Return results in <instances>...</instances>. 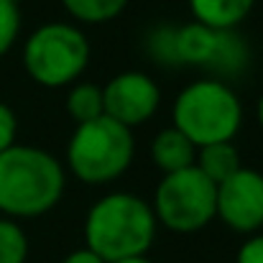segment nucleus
<instances>
[{
	"label": "nucleus",
	"instance_id": "6ab92c4d",
	"mask_svg": "<svg viewBox=\"0 0 263 263\" xmlns=\"http://www.w3.org/2000/svg\"><path fill=\"white\" fill-rule=\"evenodd\" d=\"M62 263H105V261L100 256H95L92 251H87V248H80V251H72Z\"/></svg>",
	"mask_w": 263,
	"mask_h": 263
},
{
	"label": "nucleus",
	"instance_id": "2eb2a0df",
	"mask_svg": "<svg viewBox=\"0 0 263 263\" xmlns=\"http://www.w3.org/2000/svg\"><path fill=\"white\" fill-rule=\"evenodd\" d=\"M26 258L28 238L23 228L10 217H0V263H26Z\"/></svg>",
	"mask_w": 263,
	"mask_h": 263
},
{
	"label": "nucleus",
	"instance_id": "f3484780",
	"mask_svg": "<svg viewBox=\"0 0 263 263\" xmlns=\"http://www.w3.org/2000/svg\"><path fill=\"white\" fill-rule=\"evenodd\" d=\"M15 133H18V118L13 107L0 100V154L15 143Z\"/></svg>",
	"mask_w": 263,
	"mask_h": 263
},
{
	"label": "nucleus",
	"instance_id": "9b49d317",
	"mask_svg": "<svg viewBox=\"0 0 263 263\" xmlns=\"http://www.w3.org/2000/svg\"><path fill=\"white\" fill-rule=\"evenodd\" d=\"M256 0H189L197 23L217 31H235L253 10Z\"/></svg>",
	"mask_w": 263,
	"mask_h": 263
},
{
	"label": "nucleus",
	"instance_id": "ddd939ff",
	"mask_svg": "<svg viewBox=\"0 0 263 263\" xmlns=\"http://www.w3.org/2000/svg\"><path fill=\"white\" fill-rule=\"evenodd\" d=\"M67 112L77 125L95 120V118H102L105 115L102 87H97L92 82H74L67 92Z\"/></svg>",
	"mask_w": 263,
	"mask_h": 263
},
{
	"label": "nucleus",
	"instance_id": "7ed1b4c3",
	"mask_svg": "<svg viewBox=\"0 0 263 263\" xmlns=\"http://www.w3.org/2000/svg\"><path fill=\"white\" fill-rule=\"evenodd\" d=\"M172 118L176 130H181L199 148L233 141L243 125V105L228 82L204 77L189 82L176 95Z\"/></svg>",
	"mask_w": 263,
	"mask_h": 263
},
{
	"label": "nucleus",
	"instance_id": "f8f14e48",
	"mask_svg": "<svg viewBox=\"0 0 263 263\" xmlns=\"http://www.w3.org/2000/svg\"><path fill=\"white\" fill-rule=\"evenodd\" d=\"M194 166L207 176L212 184L225 181L228 176H233L240 169V154L233 146V141H222V143H210V146H199L197 148V161Z\"/></svg>",
	"mask_w": 263,
	"mask_h": 263
},
{
	"label": "nucleus",
	"instance_id": "1a4fd4ad",
	"mask_svg": "<svg viewBox=\"0 0 263 263\" xmlns=\"http://www.w3.org/2000/svg\"><path fill=\"white\" fill-rule=\"evenodd\" d=\"M105 115L125 128L143 125L161 105V89L146 72H120L102 87Z\"/></svg>",
	"mask_w": 263,
	"mask_h": 263
},
{
	"label": "nucleus",
	"instance_id": "4468645a",
	"mask_svg": "<svg viewBox=\"0 0 263 263\" xmlns=\"http://www.w3.org/2000/svg\"><path fill=\"white\" fill-rule=\"evenodd\" d=\"M62 5L74 21L97 26L118 18L125 10L128 0H62Z\"/></svg>",
	"mask_w": 263,
	"mask_h": 263
},
{
	"label": "nucleus",
	"instance_id": "6e6552de",
	"mask_svg": "<svg viewBox=\"0 0 263 263\" xmlns=\"http://www.w3.org/2000/svg\"><path fill=\"white\" fill-rule=\"evenodd\" d=\"M215 217L233 233L256 235L263 228V176L261 172L240 166L233 176L217 184Z\"/></svg>",
	"mask_w": 263,
	"mask_h": 263
},
{
	"label": "nucleus",
	"instance_id": "4be33fe9",
	"mask_svg": "<svg viewBox=\"0 0 263 263\" xmlns=\"http://www.w3.org/2000/svg\"><path fill=\"white\" fill-rule=\"evenodd\" d=\"M8 3H13V5H18V3H21V0H8Z\"/></svg>",
	"mask_w": 263,
	"mask_h": 263
},
{
	"label": "nucleus",
	"instance_id": "9d476101",
	"mask_svg": "<svg viewBox=\"0 0 263 263\" xmlns=\"http://www.w3.org/2000/svg\"><path fill=\"white\" fill-rule=\"evenodd\" d=\"M151 161L164 174H174V172L194 166V161H197V146L181 130H176L174 125L172 128H164L151 141Z\"/></svg>",
	"mask_w": 263,
	"mask_h": 263
},
{
	"label": "nucleus",
	"instance_id": "39448f33",
	"mask_svg": "<svg viewBox=\"0 0 263 263\" xmlns=\"http://www.w3.org/2000/svg\"><path fill=\"white\" fill-rule=\"evenodd\" d=\"M87 64L89 41L74 23H44L23 44V69L41 87H69Z\"/></svg>",
	"mask_w": 263,
	"mask_h": 263
},
{
	"label": "nucleus",
	"instance_id": "5701e85b",
	"mask_svg": "<svg viewBox=\"0 0 263 263\" xmlns=\"http://www.w3.org/2000/svg\"><path fill=\"white\" fill-rule=\"evenodd\" d=\"M261 176H263V172H261Z\"/></svg>",
	"mask_w": 263,
	"mask_h": 263
},
{
	"label": "nucleus",
	"instance_id": "20e7f679",
	"mask_svg": "<svg viewBox=\"0 0 263 263\" xmlns=\"http://www.w3.org/2000/svg\"><path fill=\"white\" fill-rule=\"evenodd\" d=\"M133 154V130L102 115L74 128L67 143V166L82 184L97 186L125 174Z\"/></svg>",
	"mask_w": 263,
	"mask_h": 263
},
{
	"label": "nucleus",
	"instance_id": "f03ea898",
	"mask_svg": "<svg viewBox=\"0 0 263 263\" xmlns=\"http://www.w3.org/2000/svg\"><path fill=\"white\" fill-rule=\"evenodd\" d=\"M156 215L151 204L128 192L97 199L85 217V248L105 263L146 256L156 240Z\"/></svg>",
	"mask_w": 263,
	"mask_h": 263
},
{
	"label": "nucleus",
	"instance_id": "dca6fc26",
	"mask_svg": "<svg viewBox=\"0 0 263 263\" xmlns=\"http://www.w3.org/2000/svg\"><path fill=\"white\" fill-rule=\"evenodd\" d=\"M18 33H21V10H18V5H13L8 0H0V57H5L10 51Z\"/></svg>",
	"mask_w": 263,
	"mask_h": 263
},
{
	"label": "nucleus",
	"instance_id": "0eeeda50",
	"mask_svg": "<svg viewBox=\"0 0 263 263\" xmlns=\"http://www.w3.org/2000/svg\"><path fill=\"white\" fill-rule=\"evenodd\" d=\"M176 64L207 69L220 77H235L248 67V46L235 31L207 28L197 21L174 28Z\"/></svg>",
	"mask_w": 263,
	"mask_h": 263
},
{
	"label": "nucleus",
	"instance_id": "aec40b11",
	"mask_svg": "<svg viewBox=\"0 0 263 263\" xmlns=\"http://www.w3.org/2000/svg\"><path fill=\"white\" fill-rule=\"evenodd\" d=\"M115 263H154V261L146 258V256H138V258H125V261H115Z\"/></svg>",
	"mask_w": 263,
	"mask_h": 263
},
{
	"label": "nucleus",
	"instance_id": "f257e3e1",
	"mask_svg": "<svg viewBox=\"0 0 263 263\" xmlns=\"http://www.w3.org/2000/svg\"><path fill=\"white\" fill-rule=\"evenodd\" d=\"M67 186L57 156L36 146L13 143L0 154V212L10 220L41 217L51 212Z\"/></svg>",
	"mask_w": 263,
	"mask_h": 263
},
{
	"label": "nucleus",
	"instance_id": "423d86ee",
	"mask_svg": "<svg viewBox=\"0 0 263 263\" xmlns=\"http://www.w3.org/2000/svg\"><path fill=\"white\" fill-rule=\"evenodd\" d=\"M217 184H212L197 166L164 174L154 194L156 222L172 233H199L215 220Z\"/></svg>",
	"mask_w": 263,
	"mask_h": 263
},
{
	"label": "nucleus",
	"instance_id": "a211bd4d",
	"mask_svg": "<svg viewBox=\"0 0 263 263\" xmlns=\"http://www.w3.org/2000/svg\"><path fill=\"white\" fill-rule=\"evenodd\" d=\"M235 263H263V235L261 233L251 235L240 246V251L235 256Z\"/></svg>",
	"mask_w": 263,
	"mask_h": 263
},
{
	"label": "nucleus",
	"instance_id": "412c9836",
	"mask_svg": "<svg viewBox=\"0 0 263 263\" xmlns=\"http://www.w3.org/2000/svg\"><path fill=\"white\" fill-rule=\"evenodd\" d=\"M258 123H261V128H263V95H261V100H258Z\"/></svg>",
	"mask_w": 263,
	"mask_h": 263
}]
</instances>
